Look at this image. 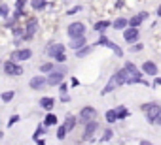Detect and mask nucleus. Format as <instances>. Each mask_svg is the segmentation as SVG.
Returning <instances> with one entry per match:
<instances>
[{
	"label": "nucleus",
	"instance_id": "f257e3e1",
	"mask_svg": "<svg viewBox=\"0 0 161 145\" xmlns=\"http://www.w3.org/2000/svg\"><path fill=\"white\" fill-rule=\"evenodd\" d=\"M127 76H129V72L125 70V66L123 68H119L116 74L108 79V83H106V87L103 89V94H108V92H112V91H116L118 87H121V85H127Z\"/></svg>",
	"mask_w": 161,
	"mask_h": 145
},
{
	"label": "nucleus",
	"instance_id": "f03ea898",
	"mask_svg": "<svg viewBox=\"0 0 161 145\" xmlns=\"http://www.w3.org/2000/svg\"><path fill=\"white\" fill-rule=\"evenodd\" d=\"M142 111H144V115H146V121H148L150 124H155V119H157V115L161 113V106L155 104V102H148V104H142Z\"/></svg>",
	"mask_w": 161,
	"mask_h": 145
},
{
	"label": "nucleus",
	"instance_id": "7ed1b4c3",
	"mask_svg": "<svg viewBox=\"0 0 161 145\" xmlns=\"http://www.w3.org/2000/svg\"><path fill=\"white\" fill-rule=\"evenodd\" d=\"M38 28H40L38 19H36V17H29V19L25 21V34H23V42H31V40L34 38V34L38 32Z\"/></svg>",
	"mask_w": 161,
	"mask_h": 145
},
{
	"label": "nucleus",
	"instance_id": "20e7f679",
	"mask_svg": "<svg viewBox=\"0 0 161 145\" xmlns=\"http://www.w3.org/2000/svg\"><path fill=\"white\" fill-rule=\"evenodd\" d=\"M99 130V122L95 121V119H91V121H87L86 124H84V132H82V139L84 141H93V136H95V132Z\"/></svg>",
	"mask_w": 161,
	"mask_h": 145
},
{
	"label": "nucleus",
	"instance_id": "39448f33",
	"mask_svg": "<svg viewBox=\"0 0 161 145\" xmlns=\"http://www.w3.org/2000/svg\"><path fill=\"white\" fill-rule=\"evenodd\" d=\"M66 34L70 38H78V36H86V25L84 23H80V21H74L68 25L66 28Z\"/></svg>",
	"mask_w": 161,
	"mask_h": 145
},
{
	"label": "nucleus",
	"instance_id": "423d86ee",
	"mask_svg": "<svg viewBox=\"0 0 161 145\" xmlns=\"http://www.w3.org/2000/svg\"><path fill=\"white\" fill-rule=\"evenodd\" d=\"M31 57H32V49H29V47H17V49L10 55V58H12V60H15V62L29 60Z\"/></svg>",
	"mask_w": 161,
	"mask_h": 145
},
{
	"label": "nucleus",
	"instance_id": "0eeeda50",
	"mask_svg": "<svg viewBox=\"0 0 161 145\" xmlns=\"http://www.w3.org/2000/svg\"><path fill=\"white\" fill-rule=\"evenodd\" d=\"M4 74H6V76H21V74H23V66L10 58V60L4 62Z\"/></svg>",
	"mask_w": 161,
	"mask_h": 145
},
{
	"label": "nucleus",
	"instance_id": "6e6552de",
	"mask_svg": "<svg viewBox=\"0 0 161 145\" xmlns=\"http://www.w3.org/2000/svg\"><path fill=\"white\" fill-rule=\"evenodd\" d=\"M95 117H97V109H95V108H91V106H86V108H82V109H80L78 122L86 124L87 121H91V119H95Z\"/></svg>",
	"mask_w": 161,
	"mask_h": 145
},
{
	"label": "nucleus",
	"instance_id": "1a4fd4ad",
	"mask_svg": "<svg viewBox=\"0 0 161 145\" xmlns=\"http://www.w3.org/2000/svg\"><path fill=\"white\" fill-rule=\"evenodd\" d=\"M138 38H140L138 27H127V28H123V40H125L129 45L135 43V42H138Z\"/></svg>",
	"mask_w": 161,
	"mask_h": 145
},
{
	"label": "nucleus",
	"instance_id": "9d476101",
	"mask_svg": "<svg viewBox=\"0 0 161 145\" xmlns=\"http://www.w3.org/2000/svg\"><path fill=\"white\" fill-rule=\"evenodd\" d=\"M61 81H64V72L51 70L49 74H47V85H49V87H57Z\"/></svg>",
	"mask_w": 161,
	"mask_h": 145
},
{
	"label": "nucleus",
	"instance_id": "9b49d317",
	"mask_svg": "<svg viewBox=\"0 0 161 145\" xmlns=\"http://www.w3.org/2000/svg\"><path fill=\"white\" fill-rule=\"evenodd\" d=\"M46 85H47V78H44L42 74H40V76H34V78H31V81H29V87H31L32 91L46 89Z\"/></svg>",
	"mask_w": 161,
	"mask_h": 145
},
{
	"label": "nucleus",
	"instance_id": "f8f14e48",
	"mask_svg": "<svg viewBox=\"0 0 161 145\" xmlns=\"http://www.w3.org/2000/svg\"><path fill=\"white\" fill-rule=\"evenodd\" d=\"M46 53H47V57H49V58H55L59 53H64V45H63V43H59V42H51V43L47 45Z\"/></svg>",
	"mask_w": 161,
	"mask_h": 145
},
{
	"label": "nucleus",
	"instance_id": "ddd939ff",
	"mask_svg": "<svg viewBox=\"0 0 161 145\" xmlns=\"http://www.w3.org/2000/svg\"><path fill=\"white\" fill-rule=\"evenodd\" d=\"M140 70H142V74H146V76H157V64L155 62H152V60H144L142 62V66H140Z\"/></svg>",
	"mask_w": 161,
	"mask_h": 145
},
{
	"label": "nucleus",
	"instance_id": "4468645a",
	"mask_svg": "<svg viewBox=\"0 0 161 145\" xmlns=\"http://www.w3.org/2000/svg\"><path fill=\"white\" fill-rule=\"evenodd\" d=\"M146 19H148V12H140V13H136L129 19V27H140Z\"/></svg>",
	"mask_w": 161,
	"mask_h": 145
},
{
	"label": "nucleus",
	"instance_id": "2eb2a0df",
	"mask_svg": "<svg viewBox=\"0 0 161 145\" xmlns=\"http://www.w3.org/2000/svg\"><path fill=\"white\" fill-rule=\"evenodd\" d=\"M70 40H72V42H70L68 45H70V49H74V51L80 49V47H84V45H87V38H86V36H78V38H70Z\"/></svg>",
	"mask_w": 161,
	"mask_h": 145
},
{
	"label": "nucleus",
	"instance_id": "dca6fc26",
	"mask_svg": "<svg viewBox=\"0 0 161 145\" xmlns=\"http://www.w3.org/2000/svg\"><path fill=\"white\" fill-rule=\"evenodd\" d=\"M40 108L46 109V111H51V109L55 108V98H51V96H42V98H40Z\"/></svg>",
	"mask_w": 161,
	"mask_h": 145
},
{
	"label": "nucleus",
	"instance_id": "f3484780",
	"mask_svg": "<svg viewBox=\"0 0 161 145\" xmlns=\"http://www.w3.org/2000/svg\"><path fill=\"white\" fill-rule=\"evenodd\" d=\"M108 27H112V23H110V21H106V19H103V21H97V23L93 25V30H95V32H99V34H104Z\"/></svg>",
	"mask_w": 161,
	"mask_h": 145
},
{
	"label": "nucleus",
	"instance_id": "a211bd4d",
	"mask_svg": "<svg viewBox=\"0 0 161 145\" xmlns=\"http://www.w3.org/2000/svg\"><path fill=\"white\" fill-rule=\"evenodd\" d=\"M63 124L66 126V130H68V132H72V130L76 128V124H78V117H76V115H70V113H68V115L64 117V122H63Z\"/></svg>",
	"mask_w": 161,
	"mask_h": 145
},
{
	"label": "nucleus",
	"instance_id": "6ab92c4d",
	"mask_svg": "<svg viewBox=\"0 0 161 145\" xmlns=\"http://www.w3.org/2000/svg\"><path fill=\"white\" fill-rule=\"evenodd\" d=\"M125 70L129 72V76H136V78H142V76H144L142 70L136 68V64H133V62H125Z\"/></svg>",
	"mask_w": 161,
	"mask_h": 145
},
{
	"label": "nucleus",
	"instance_id": "aec40b11",
	"mask_svg": "<svg viewBox=\"0 0 161 145\" xmlns=\"http://www.w3.org/2000/svg\"><path fill=\"white\" fill-rule=\"evenodd\" d=\"M112 27H114L116 30H123V28L129 27V19H125V17H118V19L112 23Z\"/></svg>",
	"mask_w": 161,
	"mask_h": 145
},
{
	"label": "nucleus",
	"instance_id": "412c9836",
	"mask_svg": "<svg viewBox=\"0 0 161 145\" xmlns=\"http://www.w3.org/2000/svg\"><path fill=\"white\" fill-rule=\"evenodd\" d=\"M95 45H101V47H108V49H112V45H114V42H112L110 38H106L104 34H101V36H99V40L95 42Z\"/></svg>",
	"mask_w": 161,
	"mask_h": 145
},
{
	"label": "nucleus",
	"instance_id": "4be33fe9",
	"mask_svg": "<svg viewBox=\"0 0 161 145\" xmlns=\"http://www.w3.org/2000/svg\"><path fill=\"white\" fill-rule=\"evenodd\" d=\"M31 6H32L34 12H42V10L47 8V2L46 0H31Z\"/></svg>",
	"mask_w": 161,
	"mask_h": 145
},
{
	"label": "nucleus",
	"instance_id": "5701e85b",
	"mask_svg": "<svg viewBox=\"0 0 161 145\" xmlns=\"http://www.w3.org/2000/svg\"><path fill=\"white\" fill-rule=\"evenodd\" d=\"M91 51H93V45H84V47L76 49V57H78V58H84V57H87Z\"/></svg>",
	"mask_w": 161,
	"mask_h": 145
},
{
	"label": "nucleus",
	"instance_id": "b1692460",
	"mask_svg": "<svg viewBox=\"0 0 161 145\" xmlns=\"http://www.w3.org/2000/svg\"><path fill=\"white\" fill-rule=\"evenodd\" d=\"M114 109H116L118 121H123V119H127V117H129V109H127L125 106H118V108H114Z\"/></svg>",
	"mask_w": 161,
	"mask_h": 145
},
{
	"label": "nucleus",
	"instance_id": "393cba45",
	"mask_svg": "<svg viewBox=\"0 0 161 145\" xmlns=\"http://www.w3.org/2000/svg\"><path fill=\"white\" fill-rule=\"evenodd\" d=\"M44 124H46V126H55V124H57V115L49 111V113L46 115V119H44Z\"/></svg>",
	"mask_w": 161,
	"mask_h": 145
},
{
	"label": "nucleus",
	"instance_id": "a878e982",
	"mask_svg": "<svg viewBox=\"0 0 161 145\" xmlns=\"http://www.w3.org/2000/svg\"><path fill=\"white\" fill-rule=\"evenodd\" d=\"M114 138V130L112 128H106V130H103V136H101V143H106V141H110Z\"/></svg>",
	"mask_w": 161,
	"mask_h": 145
},
{
	"label": "nucleus",
	"instance_id": "bb28decb",
	"mask_svg": "<svg viewBox=\"0 0 161 145\" xmlns=\"http://www.w3.org/2000/svg\"><path fill=\"white\" fill-rule=\"evenodd\" d=\"M51 70H55V62H44V64H40V74H49Z\"/></svg>",
	"mask_w": 161,
	"mask_h": 145
},
{
	"label": "nucleus",
	"instance_id": "cd10ccee",
	"mask_svg": "<svg viewBox=\"0 0 161 145\" xmlns=\"http://www.w3.org/2000/svg\"><path fill=\"white\" fill-rule=\"evenodd\" d=\"M12 34H14V38H23V34H25V25L21 27V25H15L14 28H12Z\"/></svg>",
	"mask_w": 161,
	"mask_h": 145
},
{
	"label": "nucleus",
	"instance_id": "c85d7f7f",
	"mask_svg": "<svg viewBox=\"0 0 161 145\" xmlns=\"http://www.w3.org/2000/svg\"><path fill=\"white\" fill-rule=\"evenodd\" d=\"M104 117H106V122H116L118 121V115H116V109H108L106 113H104Z\"/></svg>",
	"mask_w": 161,
	"mask_h": 145
},
{
	"label": "nucleus",
	"instance_id": "c756f323",
	"mask_svg": "<svg viewBox=\"0 0 161 145\" xmlns=\"http://www.w3.org/2000/svg\"><path fill=\"white\" fill-rule=\"evenodd\" d=\"M14 96H15V92H14V91H6V92L0 94V100L8 104V102H12V100H14Z\"/></svg>",
	"mask_w": 161,
	"mask_h": 145
},
{
	"label": "nucleus",
	"instance_id": "7c9ffc66",
	"mask_svg": "<svg viewBox=\"0 0 161 145\" xmlns=\"http://www.w3.org/2000/svg\"><path fill=\"white\" fill-rule=\"evenodd\" d=\"M0 17H2V19L10 17V6L8 4H0Z\"/></svg>",
	"mask_w": 161,
	"mask_h": 145
},
{
	"label": "nucleus",
	"instance_id": "2f4dec72",
	"mask_svg": "<svg viewBox=\"0 0 161 145\" xmlns=\"http://www.w3.org/2000/svg\"><path fill=\"white\" fill-rule=\"evenodd\" d=\"M66 134H68L66 126H64V124H59V126H57V138H59V139H64Z\"/></svg>",
	"mask_w": 161,
	"mask_h": 145
},
{
	"label": "nucleus",
	"instance_id": "473e14b6",
	"mask_svg": "<svg viewBox=\"0 0 161 145\" xmlns=\"http://www.w3.org/2000/svg\"><path fill=\"white\" fill-rule=\"evenodd\" d=\"M46 128H47V126H46L44 122L38 124V126H36V132H34V139H38L40 136H44V134H46Z\"/></svg>",
	"mask_w": 161,
	"mask_h": 145
},
{
	"label": "nucleus",
	"instance_id": "72a5a7b5",
	"mask_svg": "<svg viewBox=\"0 0 161 145\" xmlns=\"http://www.w3.org/2000/svg\"><path fill=\"white\" fill-rule=\"evenodd\" d=\"M15 25H17V19H15V17H8V19H6V23H4V28L12 30Z\"/></svg>",
	"mask_w": 161,
	"mask_h": 145
},
{
	"label": "nucleus",
	"instance_id": "f704fd0d",
	"mask_svg": "<svg viewBox=\"0 0 161 145\" xmlns=\"http://www.w3.org/2000/svg\"><path fill=\"white\" fill-rule=\"evenodd\" d=\"M12 17H15L17 21H19V19H23V17H25V10H19V8H15V10H14V13H12Z\"/></svg>",
	"mask_w": 161,
	"mask_h": 145
},
{
	"label": "nucleus",
	"instance_id": "c9c22d12",
	"mask_svg": "<svg viewBox=\"0 0 161 145\" xmlns=\"http://www.w3.org/2000/svg\"><path fill=\"white\" fill-rule=\"evenodd\" d=\"M80 12H82V6H74V8L66 10L64 13H66V15H76V13H80Z\"/></svg>",
	"mask_w": 161,
	"mask_h": 145
},
{
	"label": "nucleus",
	"instance_id": "e433bc0d",
	"mask_svg": "<svg viewBox=\"0 0 161 145\" xmlns=\"http://www.w3.org/2000/svg\"><path fill=\"white\" fill-rule=\"evenodd\" d=\"M112 51H114V55H116V57H123V49H121L119 45H116V43H114V45H112Z\"/></svg>",
	"mask_w": 161,
	"mask_h": 145
},
{
	"label": "nucleus",
	"instance_id": "4c0bfd02",
	"mask_svg": "<svg viewBox=\"0 0 161 145\" xmlns=\"http://www.w3.org/2000/svg\"><path fill=\"white\" fill-rule=\"evenodd\" d=\"M57 87H59V92H61V94H64V92H68V83H64V81H61V83H59Z\"/></svg>",
	"mask_w": 161,
	"mask_h": 145
},
{
	"label": "nucleus",
	"instance_id": "58836bf2",
	"mask_svg": "<svg viewBox=\"0 0 161 145\" xmlns=\"http://www.w3.org/2000/svg\"><path fill=\"white\" fill-rule=\"evenodd\" d=\"M59 102L68 104V102H72V98H70V94H68V92H64V94H61V96H59Z\"/></svg>",
	"mask_w": 161,
	"mask_h": 145
},
{
	"label": "nucleus",
	"instance_id": "ea45409f",
	"mask_svg": "<svg viewBox=\"0 0 161 145\" xmlns=\"http://www.w3.org/2000/svg\"><path fill=\"white\" fill-rule=\"evenodd\" d=\"M19 119H21L19 115H12V117L8 119V126H14V124H17V122H19Z\"/></svg>",
	"mask_w": 161,
	"mask_h": 145
},
{
	"label": "nucleus",
	"instance_id": "a19ab883",
	"mask_svg": "<svg viewBox=\"0 0 161 145\" xmlns=\"http://www.w3.org/2000/svg\"><path fill=\"white\" fill-rule=\"evenodd\" d=\"M142 47H144L142 43H136V42H135V43H131V51H133V53H138V51H142Z\"/></svg>",
	"mask_w": 161,
	"mask_h": 145
},
{
	"label": "nucleus",
	"instance_id": "79ce46f5",
	"mask_svg": "<svg viewBox=\"0 0 161 145\" xmlns=\"http://www.w3.org/2000/svg\"><path fill=\"white\" fill-rule=\"evenodd\" d=\"M25 6H27V0H15V8L25 10Z\"/></svg>",
	"mask_w": 161,
	"mask_h": 145
},
{
	"label": "nucleus",
	"instance_id": "37998d69",
	"mask_svg": "<svg viewBox=\"0 0 161 145\" xmlns=\"http://www.w3.org/2000/svg\"><path fill=\"white\" fill-rule=\"evenodd\" d=\"M55 62H66V55H64V53H59V55L55 57Z\"/></svg>",
	"mask_w": 161,
	"mask_h": 145
},
{
	"label": "nucleus",
	"instance_id": "c03bdc74",
	"mask_svg": "<svg viewBox=\"0 0 161 145\" xmlns=\"http://www.w3.org/2000/svg\"><path fill=\"white\" fill-rule=\"evenodd\" d=\"M14 45L15 47H21L23 45V38H14Z\"/></svg>",
	"mask_w": 161,
	"mask_h": 145
},
{
	"label": "nucleus",
	"instance_id": "a18cd8bd",
	"mask_svg": "<svg viewBox=\"0 0 161 145\" xmlns=\"http://www.w3.org/2000/svg\"><path fill=\"white\" fill-rule=\"evenodd\" d=\"M70 83H72V85H74V87H78V85H80V81H78V79H76V78H70Z\"/></svg>",
	"mask_w": 161,
	"mask_h": 145
},
{
	"label": "nucleus",
	"instance_id": "49530a36",
	"mask_svg": "<svg viewBox=\"0 0 161 145\" xmlns=\"http://www.w3.org/2000/svg\"><path fill=\"white\" fill-rule=\"evenodd\" d=\"M152 85H153V87H157V85H161V78H155V79H153V83H152Z\"/></svg>",
	"mask_w": 161,
	"mask_h": 145
},
{
	"label": "nucleus",
	"instance_id": "de8ad7c7",
	"mask_svg": "<svg viewBox=\"0 0 161 145\" xmlns=\"http://www.w3.org/2000/svg\"><path fill=\"white\" fill-rule=\"evenodd\" d=\"M155 124H159V126H161V113L157 115V119H155Z\"/></svg>",
	"mask_w": 161,
	"mask_h": 145
},
{
	"label": "nucleus",
	"instance_id": "09e8293b",
	"mask_svg": "<svg viewBox=\"0 0 161 145\" xmlns=\"http://www.w3.org/2000/svg\"><path fill=\"white\" fill-rule=\"evenodd\" d=\"M155 13H157V17H161V4H159V8H157V12H155Z\"/></svg>",
	"mask_w": 161,
	"mask_h": 145
},
{
	"label": "nucleus",
	"instance_id": "8fccbe9b",
	"mask_svg": "<svg viewBox=\"0 0 161 145\" xmlns=\"http://www.w3.org/2000/svg\"><path fill=\"white\" fill-rule=\"evenodd\" d=\"M64 2H68V0H64Z\"/></svg>",
	"mask_w": 161,
	"mask_h": 145
}]
</instances>
